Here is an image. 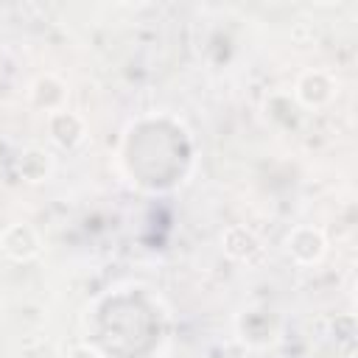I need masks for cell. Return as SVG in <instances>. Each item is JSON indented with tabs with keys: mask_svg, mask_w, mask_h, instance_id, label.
Wrapping results in <instances>:
<instances>
[{
	"mask_svg": "<svg viewBox=\"0 0 358 358\" xmlns=\"http://www.w3.org/2000/svg\"><path fill=\"white\" fill-rule=\"evenodd\" d=\"M288 243H291L288 249H291L299 260H316V257L324 252V241H322V235L313 232V229H310V241H308V243H299V241H294V238H291Z\"/></svg>",
	"mask_w": 358,
	"mask_h": 358,
	"instance_id": "obj_1",
	"label": "cell"
}]
</instances>
